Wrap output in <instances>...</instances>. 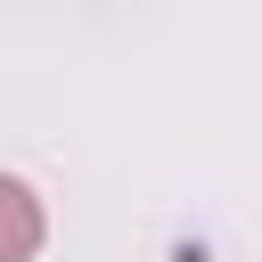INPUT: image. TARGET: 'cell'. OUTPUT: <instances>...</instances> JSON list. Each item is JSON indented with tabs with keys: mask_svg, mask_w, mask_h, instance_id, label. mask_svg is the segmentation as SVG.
I'll use <instances>...</instances> for the list:
<instances>
[{
	"mask_svg": "<svg viewBox=\"0 0 262 262\" xmlns=\"http://www.w3.org/2000/svg\"><path fill=\"white\" fill-rule=\"evenodd\" d=\"M33 254H41V205L25 180L0 172V262H33Z\"/></svg>",
	"mask_w": 262,
	"mask_h": 262,
	"instance_id": "obj_1",
	"label": "cell"
}]
</instances>
